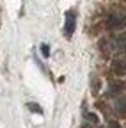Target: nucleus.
<instances>
[{"mask_svg": "<svg viewBox=\"0 0 126 128\" xmlns=\"http://www.w3.org/2000/svg\"><path fill=\"white\" fill-rule=\"evenodd\" d=\"M112 68L116 75H124L126 73V59H116L112 62Z\"/></svg>", "mask_w": 126, "mask_h": 128, "instance_id": "obj_4", "label": "nucleus"}, {"mask_svg": "<svg viewBox=\"0 0 126 128\" xmlns=\"http://www.w3.org/2000/svg\"><path fill=\"white\" fill-rule=\"evenodd\" d=\"M126 25V9L124 7H112L107 18V27L110 30H121Z\"/></svg>", "mask_w": 126, "mask_h": 128, "instance_id": "obj_1", "label": "nucleus"}, {"mask_svg": "<svg viewBox=\"0 0 126 128\" xmlns=\"http://www.w3.org/2000/svg\"><path fill=\"white\" fill-rule=\"evenodd\" d=\"M85 118H87V119H91L92 123H98V118L94 116V114H85Z\"/></svg>", "mask_w": 126, "mask_h": 128, "instance_id": "obj_8", "label": "nucleus"}, {"mask_svg": "<svg viewBox=\"0 0 126 128\" xmlns=\"http://www.w3.org/2000/svg\"><path fill=\"white\" fill-rule=\"evenodd\" d=\"M107 128H121V124H119V123H117V121H110V123H108V126H107Z\"/></svg>", "mask_w": 126, "mask_h": 128, "instance_id": "obj_7", "label": "nucleus"}, {"mask_svg": "<svg viewBox=\"0 0 126 128\" xmlns=\"http://www.w3.org/2000/svg\"><path fill=\"white\" fill-rule=\"evenodd\" d=\"M41 50H43V55H44V57H48V44H43Z\"/></svg>", "mask_w": 126, "mask_h": 128, "instance_id": "obj_9", "label": "nucleus"}, {"mask_svg": "<svg viewBox=\"0 0 126 128\" xmlns=\"http://www.w3.org/2000/svg\"><path fill=\"white\" fill-rule=\"evenodd\" d=\"M75 27H76V12L71 9V11L66 12V22H64V36L66 38H71L73 36Z\"/></svg>", "mask_w": 126, "mask_h": 128, "instance_id": "obj_2", "label": "nucleus"}, {"mask_svg": "<svg viewBox=\"0 0 126 128\" xmlns=\"http://www.w3.org/2000/svg\"><path fill=\"white\" fill-rule=\"evenodd\" d=\"M116 50L117 52H126V34H119L116 38Z\"/></svg>", "mask_w": 126, "mask_h": 128, "instance_id": "obj_5", "label": "nucleus"}, {"mask_svg": "<svg viewBox=\"0 0 126 128\" xmlns=\"http://www.w3.org/2000/svg\"><path fill=\"white\" fill-rule=\"evenodd\" d=\"M28 108H32V112H39V114H41V107L39 105H36V103H28Z\"/></svg>", "mask_w": 126, "mask_h": 128, "instance_id": "obj_6", "label": "nucleus"}, {"mask_svg": "<svg viewBox=\"0 0 126 128\" xmlns=\"http://www.w3.org/2000/svg\"><path fill=\"white\" fill-rule=\"evenodd\" d=\"M116 110L121 118H126V94L119 96L117 102H116Z\"/></svg>", "mask_w": 126, "mask_h": 128, "instance_id": "obj_3", "label": "nucleus"}]
</instances>
